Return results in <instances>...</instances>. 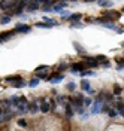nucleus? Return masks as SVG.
<instances>
[{"label":"nucleus","instance_id":"obj_20","mask_svg":"<svg viewBox=\"0 0 124 131\" xmlns=\"http://www.w3.org/2000/svg\"><path fill=\"white\" fill-rule=\"evenodd\" d=\"M36 27H37V28H51L52 25H51L50 23H46V21H43V23H37Z\"/></svg>","mask_w":124,"mask_h":131},{"label":"nucleus","instance_id":"obj_8","mask_svg":"<svg viewBox=\"0 0 124 131\" xmlns=\"http://www.w3.org/2000/svg\"><path fill=\"white\" fill-rule=\"evenodd\" d=\"M102 104H103V103H102V101H96V100H94V101H93V107H91V115H97V113H102Z\"/></svg>","mask_w":124,"mask_h":131},{"label":"nucleus","instance_id":"obj_33","mask_svg":"<svg viewBox=\"0 0 124 131\" xmlns=\"http://www.w3.org/2000/svg\"><path fill=\"white\" fill-rule=\"evenodd\" d=\"M117 70H118V72L124 70V63H118V66H117Z\"/></svg>","mask_w":124,"mask_h":131},{"label":"nucleus","instance_id":"obj_18","mask_svg":"<svg viewBox=\"0 0 124 131\" xmlns=\"http://www.w3.org/2000/svg\"><path fill=\"white\" fill-rule=\"evenodd\" d=\"M17 79H21V76H20V74H12V76H6V78H5V81L11 82V83H12L14 81H17Z\"/></svg>","mask_w":124,"mask_h":131},{"label":"nucleus","instance_id":"obj_14","mask_svg":"<svg viewBox=\"0 0 124 131\" xmlns=\"http://www.w3.org/2000/svg\"><path fill=\"white\" fill-rule=\"evenodd\" d=\"M81 88H82V91H87V92H88V91L91 90V83L87 81V79H82V81H81Z\"/></svg>","mask_w":124,"mask_h":131},{"label":"nucleus","instance_id":"obj_40","mask_svg":"<svg viewBox=\"0 0 124 131\" xmlns=\"http://www.w3.org/2000/svg\"><path fill=\"white\" fill-rule=\"evenodd\" d=\"M0 18H2V16H0Z\"/></svg>","mask_w":124,"mask_h":131},{"label":"nucleus","instance_id":"obj_4","mask_svg":"<svg viewBox=\"0 0 124 131\" xmlns=\"http://www.w3.org/2000/svg\"><path fill=\"white\" fill-rule=\"evenodd\" d=\"M17 34V30H9V31H5V33H0V40L2 42H6V40H11L14 36Z\"/></svg>","mask_w":124,"mask_h":131},{"label":"nucleus","instance_id":"obj_31","mask_svg":"<svg viewBox=\"0 0 124 131\" xmlns=\"http://www.w3.org/2000/svg\"><path fill=\"white\" fill-rule=\"evenodd\" d=\"M60 15H61L63 19H67V18L70 16V12H67V10H61V14H60Z\"/></svg>","mask_w":124,"mask_h":131},{"label":"nucleus","instance_id":"obj_17","mask_svg":"<svg viewBox=\"0 0 124 131\" xmlns=\"http://www.w3.org/2000/svg\"><path fill=\"white\" fill-rule=\"evenodd\" d=\"M81 18H82V15H81V14H72V15L69 16V18H67V21L73 23V21H79Z\"/></svg>","mask_w":124,"mask_h":131},{"label":"nucleus","instance_id":"obj_25","mask_svg":"<svg viewBox=\"0 0 124 131\" xmlns=\"http://www.w3.org/2000/svg\"><path fill=\"white\" fill-rule=\"evenodd\" d=\"M48 70H50L48 66H39V67L34 70V73H39V72H48Z\"/></svg>","mask_w":124,"mask_h":131},{"label":"nucleus","instance_id":"obj_15","mask_svg":"<svg viewBox=\"0 0 124 131\" xmlns=\"http://www.w3.org/2000/svg\"><path fill=\"white\" fill-rule=\"evenodd\" d=\"M121 92H123V86H120L118 83H115V85H112V94H114L115 97H117V95H120Z\"/></svg>","mask_w":124,"mask_h":131},{"label":"nucleus","instance_id":"obj_23","mask_svg":"<svg viewBox=\"0 0 124 131\" xmlns=\"http://www.w3.org/2000/svg\"><path fill=\"white\" fill-rule=\"evenodd\" d=\"M50 106H51V110H52V112H55V110H57V100L51 98V100H50Z\"/></svg>","mask_w":124,"mask_h":131},{"label":"nucleus","instance_id":"obj_22","mask_svg":"<svg viewBox=\"0 0 124 131\" xmlns=\"http://www.w3.org/2000/svg\"><path fill=\"white\" fill-rule=\"evenodd\" d=\"M11 103H12V106H14V107H17L18 103H20V97H17V95H12V97H11Z\"/></svg>","mask_w":124,"mask_h":131},{"label":"nucleus","instance_id":"obj_24","mask_svg":"<svg viewBox=\"0 0 124 131\" xmlns=\"http://www.w3.org/2000/svg\"><path fill=\"white\" fill-rule=\"evenodd\" d=\"M9 21H11V15H8V14L0 18V23H2V24H8Z\"/></svg>","mask_w":124,"mask_h":131},{"label":"nucleus","instance_id":"obj_11","mask_svg":"<svg viewBox=\"0 0 124 131\" xmlns=\"http://www.w3.org/2000/svg\"><path fill=\"white\" fill-rule=\"evenodd\" d=\"M97 5L100 8H112L114 2H111V0H97Z\"/></svg>","mask_w":124,"mask_h":131},{"label":"nucleus","instance_id":"obj_5","mask_svg":"<svg viewBox=\"0 0 124 131\" xmlns=\"http://www.w3.org/2000/svg\"><path fill=\"white\" fill-rule=\"evenodd\" d=\"M41 110V107H39V101L37 100H33V101H28V113H37Z\"/></svg>","mask_w":124,"mask_h":131},{"label":"nucleus","instance_id":"obj_26","mask_svg":"<svg viewBox=\"0 0 124 131\" xmlns=\"http://www.w3.org/2000/svg\"><path fill=\"white\" fill-rule=\"evenodd\" d=\"M70 27H72V28H82L84 24L82 23H79V21H73V23L70 24Z\"/></svg>","mask_w":124,"mask_h":131},{"label":"nucleus","instance_id":"obj_35","mask_svg":"<svg viewBox=\"0 0 124 131\" xmlns=\"http://www.w3.org/2000/svg\"><path fill=\"white\" fill-rule=\"evenodd\" d=\"M117 33H124V28H123V27H120V28H117Z\"/></svg>","mask_w":124,"mask_h":131},{"label":"nucleus","instance_id":"obj_16","mask_svg":"<svg viewBox=\"0 0 124 131\" xmlns=\"http://www.w3.org/2000/svg\"><path fill=\"white\" fill-rule=\"evenodd\" d=\"M67 101H69V97H64V95H57V103H58V104L64 106Z\"/></svg>","mask_w":124,"mask_h":131},{"label":"nucleus","instance_id":"obj_30","mask_svg":"<svg viewBox=\"0 0 124 131\" xmlns=\"http://www.w3.org/2000/svg\"><path fill=\"white\" fill-rule=\"evenodd\" d=\"M108 115H109L111 118H115V116H117V110H114V107H109V110H108Z\"/></svg>","mask_w":124,"mask_h":131},{"label":"nucleus","instance_id":"obj_3","mask_svg":"<svg viewBox=\"0 0 124 131\" xmlns=\"http://www.w3.org/2000/svg\"><path fill=\"white\" fill-rule=\"evenodd\" d=\"M75 107L72 106V103H69L67 101L66 104H64V115H66V118L67 119H70V118H73V115H75Z\"/></svg>","mask_w":124,"mask_h":131},{"label":"nucleus","instance_id":"obj_29","mask_svg":"<svg viewBox=\"0 0 124 131\" xmlns=\"http://www.w3.org/2000/svg\"><path fill=\"white\" fill-rule=\"evenodd\" d=\"M66 69H67V64H66V63H60V66H58V70H57V72L63 73V72H64Z\"/></svg>","mask_w":124,"mask_h":131},{"label":"nucleus","instance_id":"obj_1","mask_svg":"<svg viewBox=\"0 0 124 131\" xmlns=\"http://www.w3.org/2000/svg\"><path fill=\"white\" fill-rule=\"evenodd\" d=\"M70 67H72V70H70V73H72V74H78L79 72H82L84 69H87L85 61H78V63H73Z\"/></svg>","mask_w":124,"mask_h":131},{"label":"nucleus","instance_id":"obj_7","mask_svg":"<svg viewBox=\"0 0 124 131\" xmlns=\"http://www.w3.org/2000/svg\"><path fill=\"white\" fill-rule=\"evenodd\" d=\"M41 3L42 2H36V0H33V2H30L27 6H25V10L30 14V12H34V10H37V9L41 8Z\"/></svg>","mask_w":124,"mask_h":131},{"label":"nucleus","instance_id":"obj_9","mask_svg":"<svg viewBox=\"0 0 124 131\" xmlns=\"http://www.w3.org/2000/svg\"><path fill=\"white\" fill-rule=\"evenodd\" d=\"M15 30H17V33H30L32 31V27L23 24V23H18L17 27H15Z\"/></svg>","mask_w":124,"mask_h":131},{"label":"nucleus","instance_id":"obj_21","mask_svg":"<svg viewBox=\"0 0 124 131\" xmlns=\"http://www.w3.org/2000/svg\"><path fill=\"white\" fill-rule=\"evenodd\" d=\"M17 124L20 125V127H23V128H27V127H28V122L25 121L24 118H20V119L17 121Z\"/></svg>","mask_w":124,"mask_h":131},{"label":"nucleus","instance_id":"obj_12","mask_svg":"<svg viewBox=\"0 0 124 131\" xmlns=\"http://www.w3.org/2000/svg\"><path fill=\"white\" fill-rule=\"evenodd\" d=\"M11 85H12L14 88H23V86L28 85V83H27L25 81H23V78H21V79H17V81H14L12 83H11Z\"/></svg>","mask_w":124,"mask_h":131},{"label":"nucleus","instance_id":"obj_37","mask_svg":"<svg viewBox=\"0 0 124 131\" xmlns=\"http://www.w3.org/2000/svg\"><path fill=\"white\" fill-rule=\"evenodd\" d=\"M52 2H54V3H55V2H58V0H52Z\"/></svg>","mask_w":124,"mask_h":131},{"label":"nucleus","instance_id":"obj_19","mask_svg":"<svg viewBox=\"0 0 124 131\" xmlns=\"http://www.w3.org/2000/svg\"><path fill=\"white\" fill-rule=\"evenodd\" d=\"M39 81H41V79H39L37 76H36V78H33L32 81H28V86H32V88L37 86V85H39Z\"/></svg>","mask_w":124,"mask_h":131},{"label":"nucleus","instance_id":"obj_27","mask_svg":"<svg viewBox=\"0 0 124 131\" xmlns=\"http://www.w3.org/2000/svg\"><path fill=\"white\" fill-rule=\"evenodd\" d=\"M91 104H93V98L84 97V106H85V107H90Z\"/></svg>","mask_w":124,"mask_h":131},{"label":"nucleus","instance_id":"obj_32","mask_svg":"<svg viewBox=\"0 0 124 131\" xmlns=\"http://www.w3.org/2000/svg\"><path fill=\"white\" fill-rule=\"evenodd\" d=\"M96 60H97L99 63H103V61H106L108 58L105 57V55H96Z\"/></svg>","mask_w":124,"mask_h":131},{"label":"nucleus","instance_id":"obj_13","mask_svg":"<svg viewBox=\"0 0 124 131\" xmlns=\"http://www.w3.org/2000/svg\"><path fill=\"white\" fill-rule=\"evenodd\" d=\"M73 48H75V51L78 52V54H81V55H85L87 52H85V49L82 48V45L81 43H78V42H73Z\"/></svg>","mask_w":124,"mask_h":131},{"label":"nucleus","instance_id":"obj_39","mask_svg":"<svg viewBox=\"0 0 124 131\" xmlns=\"http://www.w3.org/2000/svg\"><path fill=\"white\" fill-rule=\"evenodd\" d=\"M123 10H124V8H123Z\"/></svg>","mask_w":124,"mask_h":131},{"label":"nucleus","instance_id":"obj_6","mask_svg":"<svg viewBox=\"0 0 124 131\" xmlns=\"http://www.w3.org/2000/svg\"><path fill=\"white\" fill-rule=\"evenodd\" d=\"M85 66L88 69H94V67H99L100 63L96 60V57H85Z\"/></svg>","mask_w":124,"mask_h":131},{"label":"nucleus","instance_id":"obj_2","mask_svg":"<svg viewBox=\"0 0 124 131\" xmlns=\"http://www.w3.org/2000/svg\"><path fill=\"white\" fill-rule=\"evenodd\" d=\"M102 15L111 18L112 21H115V19H120V18H121V14H120L118 10H103V12H102Z\"/></svg>","mask_w":124,"mask_h":131},{"label":"nucleus","instance_id":"obj_36","mask_svg":"<svg viewBox=\"0 0 124 131\" xmlns=\"http://www.w3.org/2000/svg\"><path fill=\"white\" fill-rule=\"evenodd\" d=\"M85 2H87V3H91V2H96V0H85Z\"/></svg>","mask_w":124,"mask_h":131},{"label":"nucleus","instance_id":"obj_38","mask_svg":"<svg viewBox=\"0 0 124 131\" xmlns=\"http://www.w3.org/2000/svg\"><path fill=\"white\" fill-rule=\"evenodd\" d=\"M70 2H78V0H70Z\"/></svg>","mask_w":124,"mask_h":131},{"label":"nucleus","instance_id":"obj_34","mask_svg":"<svg viewBox=\"0 0 124 131\" xmlns=\"http://www.w3.org/2000/svg\"><path fill=\"white\" fill-rule=\"evenodd\" d=\"M102 66H103V67H105V69H108V67H111V63H109V61H103V63H102Z\"/></svg>","mask_w":124,"mask_h":131},{"label":"nucleus","instance_id":"obj_10","mask_svg":"<svg viewBox=\"0 0 124 131\" xmlns=\"http://www.w3.org/2000/svg\"><path fill=\"white\" fill-rule=\"evenodd\" d=\"M39 107H41V112H42V113H48V112L51 110L50 101H46V100H45V101H42L41 104H39Z\"/></svg>","mask_w":124,"mask_h":131},{"label":"nucleus","instance_id":"obj_28","mask_svg":"<svg viewBox=\"0 0 124 131\" xmlns=\"http://www.w3.org/2000/svg\"><path fill=\"white\" fill-rule=\"evenodd\" d=\"M66 88H67V91H75L76 90V83H75V82H69Z\"/></svg>","mask_w":124,"mask_h":131}]
</instances>
